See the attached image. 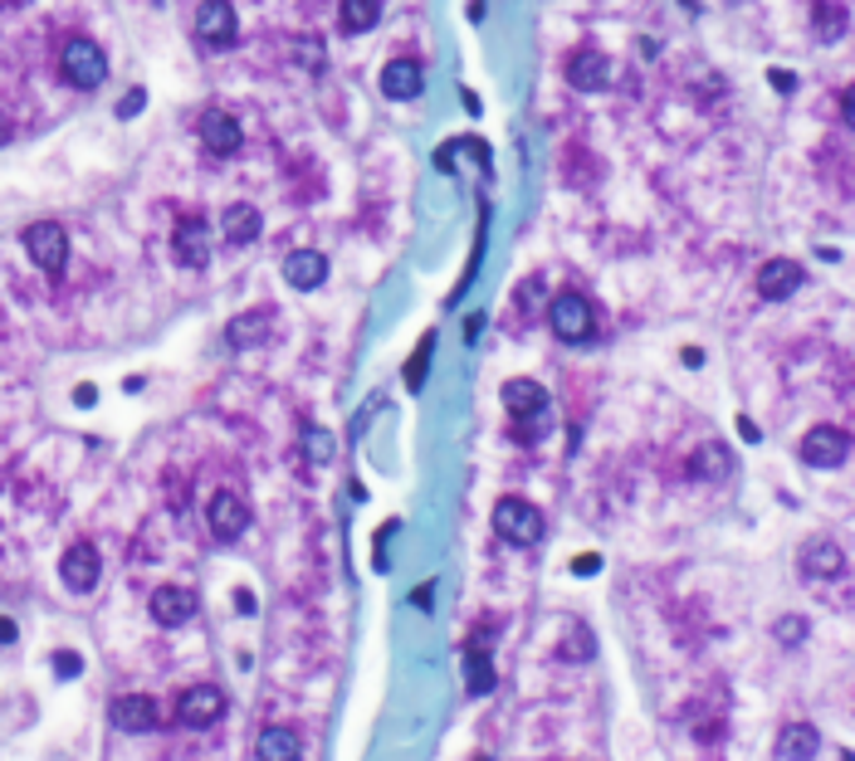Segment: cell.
<instances>
[{
	"instance_id": "6",
	"label": "cell",
	"mask_w": 855,
	"mask_h": 761,
	"mask_svg": "<svg viewBox=\"0 0 855 761\" xmlns=\"http://www.w3.org/2000/svg\"><path fill=\"white\" fill-rule=\"evenodd\" d=\"M845 454H851V435H845V429H835V425L806 429V439H802V464L806 468H835Z\"/></svg>"
},
{
	"instance_id": "16",
	"label": "cell",
	"mask_w": 855,
	"mask_h": 761,
	"mask_svg": "<svg viewBox=\"0 0 855 761\" xmlns=\"http://www.w3.org/2000/svg\"><path fill=\"white\" fill-rule=\"evenodd\" d=\"M421 88H425V74H421V64L416 59H392V64L382 68V93L386 98H421Z\"/></svg>"
},
{
	"instance_id": "25",
	"label": "cell",
	"mask_w": 855,
	"mask_h": 761,
	"mask_svg": "<svg viewBox=\"0 0 855 761\" xmlns=\"http://www.w3.org/2000/svg\"><path fill=\"white\" fill-rule=\"evenodd\" d=\"M464 683H470V693H489L494 688V663H489V654H474L470 649V663H464Z\"/></svg>"
},
{
	"instance_id": "23",
	"label": "cell",
	"mask_w": 855,
	"mask_h": 761,
	"mask_svg": "<svg viewBox=\"0 0 855 761\" xmlns=\"http://www.w3.org/2000/svg\"><path fill=\"white\" fill-rule=\"evenodd\" d=\"M382 20V0H343V29L347 35H367Z\"/></svg>"
},
{
	"instance_id": "4",
	"label": "cell",
	"mask_w": 855,
	"mask_h": 761,
	"mask_svg": "<svg viewBox=\"0 0 855 761\" xmlns=\"http://www.w3.org/2000/svg\"><path fill=\"white\" fill-rule=\"evenodd\" d=\"M548 322L562 341H587L597 332V312H591V302L582 293H558L548 308Z\"/></svg>"
},
{
	"instance_id": "24",
	"label": "cell",
	"mask_w": 855,
	"mask_h": 761,
	"mask_svg": "<svg viewBox=\"0 0 855 761\" xmlns=\"http://www.w3.org/2000/svg\"><path fill=\"white\" fill-rule=\"evenodd\" d=\"M269 337V318L265 312H245V318L230 322V347H259Z\"/></svg>"
},
{
	"instance_id": "32",
	"label": "cell",
	"mask_w": 855,
	"mask_h": 761,
	"mask_svg": "<svg viewBox=\"0 0 855 761\" xmlns=\"http://www.w3.org/2000/svg\"><path fill=\"white\" fill-rule=\"evenodd\" d=\"M15 634H21V630H15V620H0V644H15Z\"/></svg>"
},
{
	"instance_id": "26",
	"label": "cell",
	"mask_w": 855,
	"mask_h": 761,
	"mask_svg": "<svg viewBox=\"0 0 855 761\" xmlns=\"http://www.w3.org/2000/svg\"><path fill=\"white\" fill-rule=\"evenodd\" d=\"M728 468H733V459H728L718 444H704V449L694 454V474H699V478H704V474H709V478H724Z\"/></svg>"
},
{
	"instance_id": "35",
	"label": "cell",
	"mask_w": 855,
	"mask_h": 761,
	"mask_svg": "<svg viewBox=\"0 0 855 761\" xmlns=\"http://www.w3.org/2000/svg\"><path fill=\"white\" fill-rule=\"evenodd\" d=\"M5 5H30V0H5Z\"/></svg>"
},
{
	"instance_id": "22",
	"label": "cell",
	"mask_w": 855,
	"mask_h": 761,
	"mask_svg": "<svg viewBox=\"0 0 855 761\" xmlns=\"http://www.w3.org/2000/svg\"><path fill=\"white\" fill-rule=\"evenodd\" d=\"M841 566H845V556H841V546H835V542H812L802 552V571L806 576H841Z\"/></svg>"
},
{
	"instance_id": "29",
	"label": "cell",
	"mask_w": 855,
	"mask_h": 761,
	"mask_svg": "<svg viewBox=\"0 0 855 761\" xmlns=\"http://www.w3.org/2000/svg\"><path fill=\"white\" fill-rule=\"evenodd\" d=\"M54 669H60L64 679H74V673L84 669V659H79V654H69V649H64V654H54Z\"/></svg>"
},
{
	"instance_id": "9",
	"label": "cell",
	"mask_w": 855,
	"mask_h": 761,
	"mask_svg": "<svg viewBox=\"0 0 855 761\" xmlns=\"http://www.w3.org/2000/svg\"><path fill=\"white\" fill-rule=\"evenodd\" d=\"M60 576H64V585L69 591H93L99 585V576H103V562H99V546H89V542H74L69 552H64V562H60Z\"/></svg>"
},
{
	"instance_id": "27",
	"label": "cell",
	"mask_w": 855,
	"mask_h": 761,
	"mask_svg": "<svg viewBox=\"0 0 855 761\" xmlns=\"http://www.w3.org/2000/svg\"><path fill=\"white\" fill-rule=\"evenodd\" d=\"M304 444H308V459H314V464H328V459H333V435H328V429H308Z\"/></svg>"
},
{
	"instance_id": "31",
	"label": "cell",
	"mask_w": 855,
	"mask_h": 761,
	"mask_svg": "<svg viewBox=\"0 0 855 761\" xmlns=\"http://www.w3.org/2000/svg\"><path fill=\"white\" fill-rule=\"evenodd\" d=\"M597 556H577V562H572V571H577V576H591V571H597Z\"/></svg>"
},
{
	"instance_id": "3",
	"label": "cell",
	"mask_w": 855,
	"mask_h": 761,
	"mask_svg": "<svg viewBox=\"0 0 855 761\" xmlns=\"http://www.w3.org/2000/svg\"><path fill=\"white\" fill-rule=\"evenodd\" d=\"M60 68L74 88H99L109 78V54H103L93 39H69L60 54Z\"/></svg>"
},
{
	"instance_id": "21",
	"label": "cell",
	"mask_w": 855,
	"mask_h": 761,
	"mask_svg": "<svg viewBox=\"0 0 855 761\" xmlns=\"http://www.w3.org/2000/svg\"><path fill=\"white\" fill-rule=\"evenodd\" d=\"M259 757H269V761H294L298 751H304V741H298V732L294 727H279V722H269L265 732H259Z\"/></svg>"
},
{
	"instance_id": "30",
	"label": "cell",
	"mask_w": 855,
	"mask_h": 761,
	"mask_svg": "<svg viewBox=\"0 0 855 761\" xmlns=\"http://www.w3.org/2000/svg\"><path fill=\"white\" fill-rule=\"evenodd\" d=\"M802 630H806L802 620H777V640H782V644H796V640H802Z\"/></svg>"
},
{
	"instance_id": "15",
	"label": "cell",
	"mask_w": 855,
	"mask_h": 761,
	"mask_svg": "<svg viewBox=\"0 0 855 761\" xmlns=\"http://www.w3.org/2000/svg\"><path fill=\"white\" fill-rule=\"evenodd\" d=\"M171 249H177V263H187V269H201L206 263V220L201 215H181L177 220V234H171Z\"/></svg>"
},
{
	"instance_id": "28",
	"label": "cell",
	"mask_w": 855,
	"mask_h": 761,
	"mask_svg": "<svg viewBox=\"0 0 855 761\" xmlns=\"http://www.w3.org/2000/svg\"><path fill=\"white\" fill-rule=\"evenodd\" d=\"M431 347H435V337H425L421 347H416V357H411V371H406V380H411V386H421V380H425V357H431Z\"/></svg>"
},
{
	"instance_id": "19",
	"label": "cell",
	"mask_w": 855,
	"mask_h": 761,
	"mask_svg": "<svg viewBox=\"0 0 855 761\" xmlns=\"http://www.w3.org/2000/svg\"><path fill=\"white\" fill-rule=\"evenodd\" d=\"M821 751V732L812 727V722H792V727L777 737V757H787V761H806V757H816Z\"/></svg>"
},
{
	"instance_id": "13",
	"label": "cell",
	"mask_w": 855,
	"mask_h": 761,
	"mask_svg": "<svg viewBox=\"0 0 855 761\" xmlns=\"http://www.w3.org/2000/svg\"><path fill=\"white\" fill-rule=\"evenodd\" d=\"M152 620L167 624V630L191 624L196 620V595L181 591V585H162V591H152Z\"/></svg>"
},
{
	"instance_id": "10",
	"label": "cell",
	"mask_w": 855,
	"mask_h": 761,
	"mask_svg": "<svg viewBox=\"0 0 855 761\" xmlns=\"http://www.w3.org/2000/svg\"><path fill=\"white\" fill-rule=\"evenodd\" d=\"M206 517H210V532H216L220 542H235V537L250 527V507L240 503V493H230V488H220V493L210 498Z\"/></svg>"
},
{
	"instance_id": "33",
	"label": "cell",
	"mask_w": 855,
	"mask_h": 761,
	"mask_svg": "<svg viewBox=\"0 0 855 761\" xmlns=\"http://www.w3.org/2000/svg\"><path fill=\"white\" fill-rule=\"evenodd\" d=\"M93 396H99L93 386H79V390H74V400H79V405H93Z\"/></svg>"
},
{
	"instance_id": "18",
	"label": "cell",
	"mask_w": 855,
	"mask_h": 761,
	"mask_svg": "<svg viewBox=\"0 0 855 761\" xmlns=\"http://www.w3.org/2000/svg\"><path fill=\"white\" fill-rule=\"evenodd\" d=\"M567 78H572V88H582V93H591V88H601L611 78V64H607V54H597V49H582V54H572V64H567Z\"/></svg>"
},
{
	"instance_id": "12",
	"label": "cell",
	"mask_w": 855,
	"mask_h": 761,
	"mask_svg": "<svg viewBox=\"0 0 855 761\" xmlns=\"http://www.w3.org/2000/svg\"><path fill=\"white\" fill-rule=\"evenodd\" d=\"M109 718L118 732H152L157 727V702L148 693H123V698H113Z\"/></svg>"
},
{
	"instance_id": "20",
	"label": "cell",
	"mask_w": 855,
	"mask_h": 761,
	"mask_svg": "<svg viewBox=\"0 0 855 761\" xmlns=\"http://www.w3.org/2000/svg\"><path fill=\"white\" fill-rule=\"evenodd\" d=\"M220 230H226L230 244H255L259 230H265V220H259L255 205H230L226 220H220Z\"/></svg>"
},
{
	"instance_id": "7",
	"label": "cell",
	"mask_w": 855,
	"mask_h": 761,
	"mask_svg": "<svg viewBox=\"0 0 855 761\" xmlns=\"http://www.w3.org/2000/svg\"><path fill=\"white\" fill-rule=\"evenodd\" d=\"M177 718L187 727H210L216 718H226V693L216 683H196V688H187L177 698Z\"/></svg>"
},
{
	"instance_id": "8",
	"label": "cell",
	"mask_w": 855,
	"mask_h": 761,
	"mask_svg": "<svg viewBox=\"0 0 855 761\" xmlns=\"http://www.w3.org/2000/svg\"><path fill=\"white\" fill-rule=\"evenodd\" d=\"M757 293H763L767 302H782V298H792L796 288L806 283V273H802V263L796 259H767L763 269H757Z\"/></svg>"
},
{
	"instance_id": "14",
	"label": "cell",
	"mask_w": 855,
	"mask_h": 761,
	"mask_svg": "<svg viewBox=\"0 0 855 761\" xmlns=\"http://www.w3.org/2000/svg\"><path fill=\"white\" fill-rule=\"evenodd\" d=\"M196 35L206 39V44H230L235 39V10H230V0H201L196 10Z\"/></svg>"
},
{
	"instance_id": "1",
	"label": "cell",
	"mask_w": 855,
	"mask_h": 761,
	"mask_svg": "<svg viewBox=\"0 0 855 761\" xmlns=\"http://www.w3.org/2000/svg\"><path fill=\"white\" fill-rule=\"evenodd\" d=\"M494 532L513 546H538L543 542V513L523 498H499L494 503Z\"/></svg>"
},
{
	"instance_id": "11",
	"label": "cell",
	"mask_w": 855,
	"mask_h": 761,
	"mask_svg": "<svg viewBox=\"0 0 855 761\" xmlns=\"http://www.w3.org/2000/svg\"><path fill=\"white\" fill-rule=\"evenodd\" d=\"M240 142H245V132H240V122L230 113H220V107L201 113V146H206L210 156H235Z\"/></svg>"
},
{
	"instance_id": "5",
	"label": "cell",
	"mask_w": 855,
	"mask_h": 761,
	"mask_svg": "<svg viewBox=\"0 0 855 761\" xmlns=\"http://www.w3.org/2000/svg\"><path fill=\"white\" fill-rule=\"evenodd\" d=\"M503 405H509V415L519 420L523 435H538L543 429V415H548V390L538 386V380H509L503 386Z\"/></svg>"
},
{
	"instance_id": "17",
	"label": "cell",
	"mask_w": 855,
	"mask_h": 761,
	"mask_svg": "<svg viewBox=\"0 0 855 761\" xmlns=\"http://www.w3.org/2000/svg\"><path fill=\"white\" fill-rule=\"evenodd\" d=\"M284 279H289V288H318V283L328 279V259L318 249H294L284 259Z\"/></svg>"
},
{
	"instance_id": "2",
	"label": "cell",
	"mask_w": 855,
	"mask_h": 761,
	"mask_svg": "<svg viewBox=\"0 0 855 761\" xmlns=\"http://www.w3.org/2000/svg\"><path fill=\"white\" fill-rule=\"evenodd\" d=\"M21 240H25V254H30V259L40 263L44 273H54V279H60L64 263H69V234H64V224L60 220H35L30 230L21 234Z\"/></svg>"
},
{
	"instance_id": "34",
	"label": "cell",
	"mask_w": 855,
	"mask_h": 761,
	"mask_svg": "<svg viewBox=\"0 0 855 761\" xmlns=\"http://www.w3.org/2000/svg\"><path fill=\"white\" fill-rule=\"evenodd\" d=\"M5 137H11V132H5V117H0V142H5Z\"/></svg>"
}]
</instances>
